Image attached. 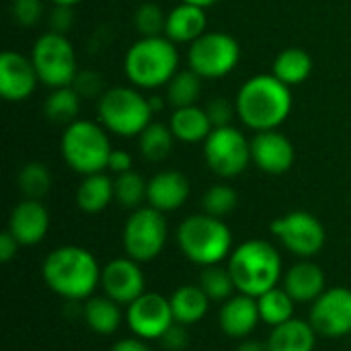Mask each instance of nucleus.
<instances>
[{
    "instance_id": "nucleus-1",
    "label": "nucleus",
    "mask_w": 351,
    "mask_h": 351,
    "mask_svg": "<svg viewBox=\"0 0 351 351\" xmlns=\"http://www.w3.org/2000/svg\"><path fill=\"white\" fill-rule=\"evenodd\" d=\"M101 271L97 257L76 245H64L53 249L43 265H41V278L45 286L66 298V300H88L95 290L101 286Z\"/></svg>"
},
{
    "instance_id": "nucleus-2",
    "label": "nucleus",
    "mask_w": 351,
    "mask_h": 351,
    "mask_svg": "<svg viewBox=\"0 0 351 351\" xmlns=\"http://www.w3.org/2000/svg\"><path fill=\"white\" fill-rule=\"evenodd\" d=\"M292 86L274 74L249 78L237 93L239 119L253 132L278 130L292 111Z\"/></svg>"
},
{
    "instance_id": "nucleus-3",
    "label": "nucleus",
    "mask_w": 351,
    "mask_h": 351,
    "mask_svg": "<svg viewBox=\"0 0 351 351\" xmlns=\"http://www.w3.org/2000/svg\"><path fill=\"white\" fill-rule=\"evenodd\" d=\"M226 267L237 292L253 298L269 292L284 278L280 251L263 239H249L234 247Z\"/></svg>"
},
{
    "instance_id": "nucleus-4",
    "label": "nucleus",
    "mask_w": 351,
    "mask_h": 351,
    "mask_svg": "<svg viewBox=\"0 0 351 351\" xmlns=\"http://www.w3.org/2000/svg\"><path fill=\"white\" fill-rule=\"evenodd\" d=\"M123 72L138 88H160L179 72V51L167 35L140 37L123 58Z\"/></svg>"
},
{
    "instance_id": "nucleus-5",
    "label": "nucleus",
    "mask_w": 351,
    "mask_h": 351,
    "mask_svg": "<svg viewBox=\"0 0 351 351\" xmlns=\"http://www.w3.org/2000/svg\"><path fill=\"white\" fill-rule=\"evenodd\" d=\"M177 243L181 253L199 267L220 265L232 253L230 226L210 214L187 216L177 228Z\"/></svg>"
},
{
    "instance_id": "nucleus-6",
    "label": "nucleus",
    "mask_w": 351,
    "mask_h": 351,
    "mask_svg": "<svg viewBox=\"0 0 351 351\" xmlns=\"http://www.w3.org/2000/svg\"><path fill=\"white\" fill-rule=\"evenodd\" d=\"M60 152L74 173L86 177L107 169L113 148L107 130L101 123L76 119L74 123L66 125L60 140Z\"/></svg>"
},
{
    "instance_id": "nucleus-7",
    "label": "nucleus",
    "mask_w": 351,
    "mask_h": 351,
    "mask_svg": "<svg viewBox=\"0 0 351 351\" xmlns=\"http://www.w3.org/2000/svg\"><path fill=\"white\" fill-rule=\"evenodd\" d=\"M101 125L121 138L140 136L152 123L148 99L134 86H113L99 97Z\"/></svg>"
},
{
    "instance_id": "nucleus-8",
    "label": "nucleus",
    "mask_w": 351,
    "mask_h": 351,
    "mask_svg": "<svg viewBox=\"0 0 351 351\" xmlns=\"http://www.w3.org/2000/svg\"><path fill=\"white\" fill-rule=\"evenodd\" d=\"M33 66L37 70L39 82L49 88L72 86L78 74L76 66V51L72 41L64 33H43L31 51Z\"/></svg>"
},
{
    "instance_id": "nucleus-9",
    "label": "nucleus",
    "mask_w": 351,
    "mask_h": 351,
    "mask_svg": "<svg viewBox=\"0 0 351 351\" xmlns=\"http://www.w3.org/2000/svg\"><path fill=\"white\" fill-rule=\"evenodd\" d=\"M167 239H169L167 218L162 212H158L152 206L134 210L125 220L123 234H121L125 257L138 263L154 261L162 253Z\"/></svg>"
},
{
    "instance_id": "nucleus-10",
    "label": "nucleus",
    "mask_w": 351,
    "mask_h": 351,
    "mask_svg": "<svg viewBox=\"0 0 351 351\" xmlns=\"http://www.w3.org/2000/svg\"><path fill=\"white\" fill-rule=\"evenodd\" d=\"M241 60L239 41L224 31H206L189 43L187 64L202 78H222L230 74Z\"/></svg>"
},
{
    "instance_id": "nucleus-11",
    "label": "nucleus",
    "mask_w": 351,
    "mask_h": 351,
    "mask_svg": "<svg viewBox=\"0 0 351 351\" xmlns=\"http://www.w3.org/2000/svg\"><path fill=\"white\" fill-rule=\"evenodd\" d=\"M204 158L218 177H239L251 162V140L232 125L214 128L204 142Z\"/></svg>"
},
{
    "instance_id": "nucleus-12",
    "label": "nucleus",
    "mask_w": 351,
    "mask_h": 351,
    "mask_svg": "<svg viewBox=\"0 0 351 351\" xmlns=\"http://www.w3.org/2000/svg\"><path fill=\"white\" fill-rule=\"evenodd\" d=\"M269 230L284 245V249L298 259H313L317 253L323 251L327 241L323 222L304 210L288 212L276 218Z\"/></svg>"
},
{
    "instance_id": "nucleus-13",
    "label": "nucleus",
    "mask_w": 351,
    "mask_h": 351,
    "mask_svg": "<svg viewBox=\"0 0 351 351\" xmlns=\"http://www.w3.org/2000/svg\"><path fill=\"white\" fill-rule=\"evenodd\" d=\"M125 323L130 331L146 341H154L175 325L171 300L156 292H144L125 311Z\"/></svg>"
},
{
    "instance_id": "nucleus-14",
    "label": "nucleus",
    "mask_w": 351,
    "mask_h": 351,
    "mask_svg": "<svg viewBox=\"0 0 351 351\" xmlns=\"http://www.w3.org/2000/svg\"><path fill=\"white\" fill-rule=\"evenodd\" d=\"M308 321L321 337L339 339L351 333V290L327 288L311 306Z\"/></svg>"
},
{
    "instance_id": "nucleus-15",
    "label": "nucleus",
    "mask_w": 351,
    "mask_h": 351,
    "mask_svg": "<svg viewBox=\"0 0 351 351\" xmlns=\"http://www.w3.org/2000/svg\"><path fill=\"white\" fill-rule=\"evenodd\" d=\"M101 288L105 296L128 306L146 292V278L138 261L130 257H117L103 265Z\"/></svg>"
},
{
    "instance_id": "nucleus-16",
    "label": "nucleus",
    "mask_w": 351,
    "mask_h": 351,
    "mask_svg": "<svg viewBox=\"0 0 351 351\" xmlns=\"http://www.w3.org/2000/svg\"><path fill=\"white\" fill-rule=\"evenodd\" d=\"M39 76L33 66V60L6 49L0 56V95L10 103L27 101L37 88Z\"/></svg>"
},
{
    "instance_id": "nucleus-17",
    "label": "nucleus",
    "mask_w": 351,
    "mask_h": 351,
    "mask_svg": "<svg viewBox=\"0 0 351 351\" xmlns=\"http://www.w3.org/2000/svg\"><path fill=\"white\" fill-rule=\"evenodd\" d=\"M296 160L294 144L278 130L257 132L251 140V162L267 175H284Z\"/></svg>"
},
{
    "instance_id": "nucleus-18",
    "label": "nucleus",
    "mask_w": 351,
    "mask_h": 351,
    "mask_svg": "<svg viewBox=\"0 0 351 351\" xmlns=\"http://www.w3.org/2000/svg\"><path fill=\"white\" fill-rule=\"evenodd\" d=\"M6 230L19 241L21 247L39 245L49 230V212L41 199L25 197L12 208Z\"/></svg>"
},
{
    "instance_id": "nucleus-19",
    "label": "nucleus",
    "mask_w": 351,
    "mask_h": 351,
    "mask_svg": "<svg viewBox=\"0 0 351 351\" xmlns=\"http://www.w3.org/2000/svg\"><path fill=\"white\" fill-rule=\"evenodd\" d=\"M259 321L261 315H259L257 298L241 292L224 300L218 313V323L222 333L232 339H247L255 331Z\"/></svg>"
},
{
    "instance_id": "nucleus-20",
    "label": "nucleus",
    "mask_w": 351,
    "mask_h": 351,
    "mask_svg": "<svg viewBox=\"0 0 351 351\" xmlns=\"http://www.w3.org/2000/svg\"><path fill=\"white\" fill-rule=\"evenodd\" d=\"M282 288L296 300V304H313L327 290V278L319 263L300 259L284 274Z\"/></svg>"
},
{
    "instance_id": "nucleus-21",
    "label": "nucleus",
    "mask_w": 351,
    "mask_h": 351,
    "mask_svg": "<svg viewBox=\"0 0 351 351\" xmlns=\"http://www.w3.org/2000/svg\"><path fill=\"white\" fill-rule=\"evenodd\" d=\"M189 181L179 171H160L148 181V206L158 212H175L189 199Z\"/></svg>"
},
{
    "instance_id": "nucleus-22",
    "label": "nucleus",
    "mask_w": 351,
    "mask_h": 351,
    "mask_svg": "<svg viewBox=\"0 0 351 351\" xmlns=\"http://www.w3.org/2000/svg\"><path fill=\"white\" fill-rule=\"evenodd\" d=\"M206 27H208L206 8L181 2L171 12H167L165 35L175 43H193L206 33Z\"/></svg>"
},
{
    "instance_id": "nucleus-23",
    "label": "nucleus",
    "mask_w": 351,
    "mask_h": 351,
    "mask_svg": "<svg viewBox=\"0 0 351 351\" xmlns=\"http://www.w3.org/2000/svg\"><path fill=\"white\" fill-rule=\"evenodd\" d=\"M317 337L319 333L311 321L294 317L292 321L274 327L265 343L269 351H315Z\"/></svg>"
},
{
    "instance_id": "nucleus-24",
    "label": "nucleus",
    "mask_w": 351,
    "mask_h": 351,
    "mask_svg": "<svg viewBox=\"0 0 351 351\" xmlns=\"http://www.w3.org/2000/svg\"><path fill=\"white\" fill-rule=\"evenodd\" d=\"M169 300H171L175 323H179L183 327H191V325H197L199 321H204V317L210 311V302H212L199 284L179 286L171 294Z\"/></svg>"
},
{
    "instance_id": "nucleus-25",
    "label": "nucleus",
    "mask_w": 351,
    "mask_h": 351,
    "mask_svg": "<svg viewBox=\"0 0 351 351\" xmlns=\"http://www.w3.org/2000/svg\"><path fill=\"white\" fill-rule=\"evenodd\" d=\"M169 128L173 136L185 144H197L206 142V138L212 134L214 125L206 113V109L191 105V107H179L173 111L169 119Z\"/></svg>"
},
{
    "instance_id": "nucleus-26",
    "label": "nucleus",
    "mask_w": 351,
    "mask_h": 351,
    "mask_svg": "<svg viewBox=\"0 0 351 351\" xmlns=\"http://www.w3.org/2000/svg\"><path fill=\"white\" fill-rule=\"evenodd\" d=\"M115 197V181L105 173L86 175L76 189V206L86 214L103 212Z\"/></svg>"
},
{
    "instance_id": "nucleus-27",
    "label": "nucleus",
    "mask_w": 351,
    "mask_h": 351,
    "mask_svg": "<svg viewBox=\"0 0 351 351\" xmlns=\"http://www.w3.org/2000/svg\"><path fill=\"white\" fill-rule=\"evenodd\" d=\"M82 317H84V323L88 325V329L93 333H99V335L115 333L123 321L119 304L105 294L103 296H90L88 300H84Z\"/></svg>"
},
{
    "instance_id": "nucleus-28",
    "label": "nucleus",
    "mask_w": 351,
    "mask_h": 351,
    "mask_svg": "<svg viewBox=\"0 0 351 351\" xmlns=\"http://www.w3.org/2000/svg\"><path fill=\"white\" fill-rule=\"evenodd\" d=\"M313 68H315V62L306 49L286 47L284 51L276 56L271 74L278 76L288 86H298L308 80V76L313 74Z\"/></svg>"
},
{
    "instance_id": "nucleus-29",
    "label": "nucleus",
    "mask_w": 351,
    "mask_h": 351,
    "mask_svg": "<svg viewBox=\"0 0 351 351\" xmlns=\"http://www.w3.org/2000/svg\"><path fill=\"white\" fill-rule=\"evenodd\" d=\"M80 103H82V97L78 95V90L74 86L51 88L49 97L43 103V113L53 123L70 125L78 119Z\"/></svg>"
},
{
    "instance_id": "nucleus-30",
    "label": "nucleus",
    "mask_w": 351,
    "mask_h": 351,
    "mask_svg": "<svg viewBox=\"0 0 351 351\" xmlns=\"http://www.w3.org/2000/svg\"><path fill=\"white\" fill-rule=\"evenodd\" d=\"M257 304H259L261 321L265 325H269L271 329L292 321L294 313H296V300L280 286H276L269 292L261 294L257 298Z\"/></svg>"
},
{
    "instance_id": "nucleus-31",
    "label": "nucleus",
    "mask_w": 351,
    "mask_h": 351,
    "mask_svg": "<svg viewBox=\"0 0 351 351\" xmlns=\"http://www.w3.org/2000/svg\"><path fill=\"white\" fill-rule=\"evenodd\" d=\"M175 136L171 132L169 125L165 123H156L152 121L140 136H138V146H140V152L146 160L150 162H160L165 160L171 150H173V144H175Z\"/></svg>"
},
{
    "instance_id": "nucleus-32",
    "label": "nucleus",
    "mask_w": 351,
    "mask_h": 351,
    "mask_svg": "<svg viewBox=\"0 0 351 351\" xmlns=\"http://www.w3.org/2000/svg\"><path fill=\"white\" fill-rule=\"evenodd\" d=\"M199 93H202V76L191 68L179 70L167 84V99L175 109L195 105Z\"/></svg>"
},
{
    "instance_id": "nucleus-33",
    "label": "nucleus",
    "mask_w": 351,
    "mask_h": 351,
    "mask_svg": "<svg viewBox=\"0 0 351 351\" xmlns=\"http://www.w3.org/2000/svg\"><path fill=\"white\" fill-rule=\"evenodd\" d=\"M16 183L27 199H43L51 189V173L43 162H27L19 171Z\"/></svg>"
},
{
    "instance_id": "nucleus-34",
    "label": "nucleus",
    "mask_w": 351,
    "mask_h": 351,
    "mask_svg": "<svg viewBox=\"0 0 351 351\" xmlns=\"http://www.w3.org/2000/svg\"><path fill=\"white\" fill-rule=\"evenodd\" d=\"M148 197V181L136 173V171H128L117 175L115 179V199L130 210H138L142 208L140 204Z\"/></svg>"
},
{
    "instance_id": "nucleus-35",
    "label": "nucleus",
    "mask_w": 351,
    "mask_h": 351,
    "mask_svg": "<svg viewBox=\"0 0 351 351\" xmlns=\"http://www.w3.org/2000/svg\"><path fill=\"white\" fill-rule=\"evenodd\" d=\"M199 286L208 294V298L216 300V302H224L230 296H234V292H237L228 267H222V265L204 267V271L199 276Z\"/></svg>"
},
{
    "instance_id": "nucleus-36",
    "label": "nucleus",
    "mask_w": 351,
    "mask_h": 351,
    "mask_svg": "<svg viewBox=\"0 0 351 351\" xmlns=\"http://www.w3.org/2000/svg\"><path fill=\"white\" fill-rule=\"evenodd\" d=\"M237 204H239V195L226 183L212 185L204 193V199H202L204 212L210 214V216H216V218H224V216L232 214L234 208H237Z\"/></svg>"
},
{
    "instance_id": "nucleus-37",
    "label": "nucleus",
    "mask_w": 351,
    "mask_h": 351,
    "mask_svg": "<svg viewBox=\"0 0 351 351\" xmlns=\"http://www.w3.org/2000/svg\"><path fill=\"white\" fill-rule=\"evenodd\" d=\"M134 25L142 37H158L167 29V14L154 2H144L134 14Z\"/></svg>"
},
{
    "instance_id": "nucleus-38",
    "label": "nucleus",
    "mask_w": 351,
    "mask_h": 351,
    "mask_svg": "<svg viewBox=\"0 0 351 351\" xmlns=\"http://www.w3.org/2000/svg\"><path fill=\"white\" fill-rule=\"evenodd\" d=\"M10 12L19 25L33 27L43 16V2L41 0H12Z\"/></svg>"
},
{
    "instance_id": "nucleus-39",
    "label": "nucleus",
    "mask_w": 351,
    "mask_h": 351,
    "mask_svg": "<svg viewBox=\"0 0 351 351\" xmlns=\"http://www.w3.org/2000/svg\"><path fill=\"white\" fill-rule=\"evenodd\" d=\"M204 109H206V113H208V117H210V121H212L214 128H226V125H230L232 117L237 115V105H232L224 97L212 99Z\"/></svg>"
},
{
    "instance_id": "nucleus-40",
    "label": "nucleus",
    "mask_w": 351,
    "mask_h": 351,
    "mask_svg": "<svg viewBox=\"0 0 351 351\" xmlns=\"http://www.w3.org/2000/svg\"><path fill=\"white\" fill-rule=\"evenodd\" d=\"M78 95L82 99H93V97H101L103 95V78L97 74V72H90V70H82L76 74L74 78V84H72Z\"/></svg>"
},
{
    "instance_id": "nucleus-41",
    "label": "nucleus",
    "mask_w": 351,
    "mask_h": 351,
    "mask_svg": "<svg viewBox=\"0 0 351 351\" xmlns=\"http://www.w3.org/2000/svg\"><path fill=\"white\" fill-rule=\"evenodd\" d=\"M162 348L169 351H181L187 346V327L175 323L162 337H160Z\"/></svg>"
},
{
    "instance_id": "nucleus-42",
    "label": "nucleus",
    "mask_w": 351,
    "mask_h": 351,
    "mask_svg": "<svg viewBox=\"0 0 351 351\" xmlns=\"http://www.w3.org/2000/svg\"><path fill=\"white\" fill-rule=\"evenodd\" d=\"M49 25H51V31L66 35V31L72 27V6H58V4H53V12L49 16Z\"/></svg>"
},
{
    "instance_id": "nucleus-43",
    "label": "nucleus",
    "mask_w": 351,
    "mask_h": 351,
    "mask_svg": "<svg viewBox=\"0 0 351 351\" xmlns=\"http://www.w3.org/2000/svg\"><path fill=\"white\" fill-rule=\"evenodd\" d=\"M107 169L115 175H121V173H128V171H134V158L128 150H113L111 156H109V165Z\"/></svg>"
},
{
    "instance_id": "nucleus-44",
    "label": "nucleus",
    "mask_w": 351,
    "mask_h": 351,
    "mask_svg": "<svg viewBox=\"0 0 351 351\" xmlns=\"http://www.w3.org/2000/svg\"><path fill=\"white\" fill-rule=\"evenodd\" d=\"M19 247H21L19 241H16L8 230H4V232L0 234V261H2V263L12 261V259L16 257Z\"/></svg>"
},
{
    "instance_id": "nucleus-45",
    "label": "nucleus",
    "mask_w": 351,
    "mask_h": 351,
    "mask_svg": "<svg viewBox=\"0 0 351 351\" xmlns=\"http://www.w3.org/2000/svg\"><path fill=\"white\" fill-rule=\"evenodd\" d=\"M109 351H152L148 348L146 339H140V337H125V339H119L111 346Z\"/></svg>"
},
{
    "instance_id": "nucleus-46",
    "label": "nucleus",
    "mask_w": 351,
    "mask_h": 351,
    "mask_svg": "<svg viewBox=\"0 0 351 351\" xmlns=\"http://www.w3.org/2000/svg\"><path fill=\"white\" fill-rule=\"evenodd\" d=\"M237 351H269L267 343L255 341V339H243V343L237 348Z\"/></svg>"
},
{
    "instance_id": "nucleus-47",
    "label": "nucleus",
    "mask_w": 351,
    "mask_h": 351,
    "mask_svg": "<svg viewBox=\"0 0 351 351\" xmlns=\"http://www.w3.org/2000/svg\"><path fill=\"white\" fill-rule=\"evenodd\" d=\"M148 103H150V109H152V113H160V111L165 109V97H158V95H154V97H148Z\"/></svg>"
},
{
    "instance_id": "nucleus-48",
    "label": "nucleus",
    "mask_w": 351,
    "mask_h": 351,
    "mask_svg": "<svg viewBox=\"0 0 351 351\" xmlns=\"http://www.w3.org/2000/svg\"><path fill=\"white\" fill-rule=\"evenodd\" d=\"M181 2H187V4H195V6H202V8H208L212 4H216L218 0H181Z\"/></svg>"
},
{
    "instance_id": "nucleus-49",
    "label": "nucleus",
    "mask_w": 351,
    "mask_h": 351,
    "mask_svg": "<svg viewBox=\"0 0 351 351\" xmlns=\"http://www.w3.org/2000/svg\"><path fill=\"white\" fill-rule=\"evenodd\" d=\"M53 4H58V6H76L78 2H82V0H51Z\"/></svg>"
}]
</instances>
